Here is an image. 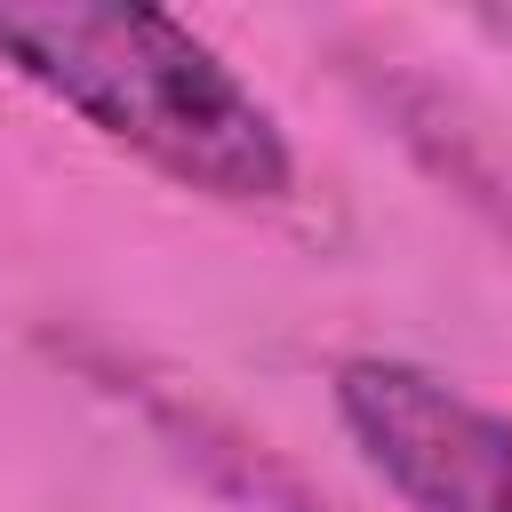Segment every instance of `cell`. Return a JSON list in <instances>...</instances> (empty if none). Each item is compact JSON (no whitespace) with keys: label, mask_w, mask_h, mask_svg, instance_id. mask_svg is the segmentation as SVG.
<instances>
[{"label":"cell","mask_w":512,"mask_h":512,"mask_svg":"<svg viewBox=\"0 0 512 512\" xmlns=\"http://www.w3.org/2000/svg\"><path fill=\"white\" fill-rule=\"evenodd\" d=\"M0 64L184 192L264 208L296 184L272 104L160 8H0Z\"/></svg>","instance_id":"cell-1"},{"label":"cell","mask_w":512,"mask_h":512,"mask_svg":"<svg viewBox=\"0 0 512 512\" xmlns=\"http://www.w3.org/2000/svg\"><path fill=\"white\" fill-rule=\"evenodd\" d=\"M336 416L408 512H512V416L464 384L392 352H352L336 360Z\"/></svg>","instance_id":"cell-2"}]
</instances>
